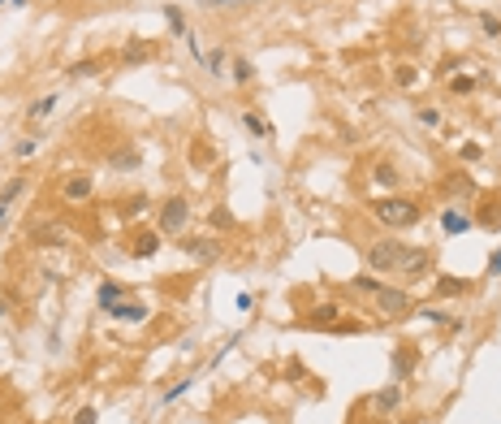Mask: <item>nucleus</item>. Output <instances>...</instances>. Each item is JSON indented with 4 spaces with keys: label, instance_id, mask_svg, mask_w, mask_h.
Instances as JSON below:
<instances>
[{
    "label": "nucleus",
    "instance_id": "1",
    "mask_svg": "<svg viewBox=\"0 0 501 424\" xmlns=\"http://www.w3.org/2000/svg\"><path fill=\"white\" fill-rule=\"evenodd\" d=\"M372 217L394 234V230H411V226H419V217H424V208H419V199H411V195H384V199H376L372 203Z\"/></svg>",
    "mask_w": 501,
    "mask_h": 424
},
{
    "label": "nucleus",
    "instance_id": "2",
    "mask_svg": "<svg viewBox=\"0 0 501 424\" xmlns=\"http://www.w3.org/2000/svg\"><path fill=\"white\" fill-rule=\"evenodd\" d=\"M402 255H406V243L402 238H394V234H384V238H376V243H367L363 247V260H367V273H398V264H402Z\"/></svg>",
    "mask_w": 501,
    "mask_h": 424
},
{
    "label": "nucleus",
    "instance_id": "3",
    "mask_svg": "<svg viewBox=\"0 0 501 424\" xmlns=\"http://www.w3.org/2000/svg\"><path fill=\"white\" fill-rule=\"evenodd\" d=\"M186 226H190V199H186V195L164 199L156 230H160V234H169V238H182V234H186Z\"/></svg>",
    "mask_w": 501,
    "mask_h": 424
},
{
    "label": "nucleus",
    "instance_id": "4",
    "mask_svg": "<svg viewBox=\"0 0 501 424\" xmlns=\"http://www.w3.org/2000/svg\"><path fill=\"white\" fill-rule=\"evenodd\" d=\"M432 264H436V251H432V247H411V243H406V255H402V264H398V273H402L406 286H415V282H424V277L432 273Z\"/></svg>",
    "mask_w": 501,
    "mask_h": 424
},
{
    "label": "nucleus",
    "instance_id": "5",
    "mask_svg": "<svg viewBox=\"0 0 501 424\" xmlns=\"http://www.w3.org/2000/svg\"><path fill=\"white\" fill-rule=\"evenodd\" d=\"M376 307H380V316H389V321H402L406 312H415V299H411L406 286H380L376 290Z\"/></svg>",
    "mask_w": 501,
    "mask_h": 424
},
{
    "label": "nucleus",
    "instance_id": "6",
    "mask_svg": "<svg viewBox=\"0 0 501 424\" xmlns=\"http://www.w3.org/2000/svg\"><path fill=\"white\" fill-rule=\"evenodd\" d=\"M402 407V386L394 381V386H384V390H376L372 398H367V411L376 415V420H384V415H394Z\"/></svg>",
    "mask_w": 501,
    "mask_h": 424
},
{
    "label": "nucleus",
    "instance_id": "7",
    "mask_svg": "<svg viewBox=\"0 0 501 424\" xmlns=\"http://www.w3.org/2000/svg\"><path fill=\"white\" fill-rule=\"evenodd\" d=\"M182 251L195 264H216L220 260V238H190V234H182Z\"/></svg>",
    "mask_w": 501,
    "mask_h": 424
},
{
    "label": "nucleus",
    "instance_id": "8",
    "mask_svg": "<svg viewBox=\"0 0 501 424\" xmlns=\"http://www.w3.org/2000/svg\"><path fill=\"white\" fill-rule=\"evenodd\" d=\"M160 243H164L160 230H134V234H130V255H134V260H151V255L160 251Z\"/></svg>",
    "mask_w": 501,
    "mask_h": 424
},
{
    "label": "nucleus",
    "instance_id": "9",
    "mask_svg": "<svg viewBox=\"0 0 501 424\" xmlns=\"http://www.w3.org/2000/svg\"><path fill=\"white\" fill-rule=\"evenodd\" d=\"M91 191H95V178H91L87 169L70 174V178H65V186H61V195H65L70 203H82V199H91Z\"/></svg>",
    "mask_w": 501,
    "mask_h": 424
},
{
    "label": "nucleus",
    "instance_id": "10",
    "mask_svg": "<svg viewBox=\"0 0 501 424\" xmlns=\"http://www.w3.org/2000/svg\"><path fill=\"white\" fill-rule=\"evenodd\" d=\"M151 57H156V43L134 35V39H126V48H122L117 61H122V65H143V61H151Z\"/></svg>",
    "mask_w": 501,
    "mask_h": 424
},
{
    "label": "nucleus",
    "instance_id": "11",
    "mask_svg": "<svg viewBox=\"0 0 501 424\" xmlns=\"http://www.w3.org/2000/svg\"><path fill=\"white\" fill-rule=\"evenodd\" d=\"M108 316H113V321H126V325H139V321H147V303H134V299H122V303H113L108 307Z\"/></svg>",
    "mask_w": 501,
    "mask_h": 424
},
{
    "label": "nucleus",
    "instance_id": "12",
    "mask_svg": "<svg viewBox=\"0 0 501 424\" xmlns=\"http://www.w3.org/2000/svg\"><path fill=\"white\" fill-rule=\"evenodd\" d=\"M432 290H436V299H463V295H471V282L467 277H454V273H441Z\"/></svg>",
    "mask_w": 501,
    "mask_h": 424
},
{
    "label": "nucleus",
    "instance_id": "13",
    "mask_svg": "<svg viewBox=\"0 0 501 424\" xmlns=\"http://www.w3.org/2000/svg\"><path fill=\"white\" fill-rule=\"evenodd\" d=\"M415 364H419V346L402 342V346H398V355H394V381H406V377L415 373Z\"/></svg>",
    "mask_w": 501,
    "mask_h": 424
},
{
    "label": "nucleus",
    "instance_id": "14",
    "mask_svg": "<svg viewBox=\"0 0 501 424\" xmlns=\"http://www.w3.org/2000/svg\"><path fill=\"white\" fill-rule=\"evenodd\" d=\"M445 195L471 203V199H480V186H475L471 178H463V174H450V178H445Z\"/></svg>",
    "mask_w": 501,
    "mask_h": 424
},
{
    "label": "nucleus",
    "instance_id": "15",
    "mask_svg": "<svg viewBox=\"0 0 501 424\" xmlns=\"http://www.w3.org/2000/svg\"><path fill=\"white\" fill-rule=\"evenodd\" d=\"M372 182H376V186H384L389 195H394V191H398V182H402V178H398V165H394V161H376V165H372Z\"/></svg>",
    "mask_w": 501,
    "mask_h": 424
},
{
    "label": "nucleus",
    "instance_id": "16",
    "mask_svg": "<svg viewBox=\"0 0 501 424\" xmlns=\"http://www.w3.org/2000/svg\"><path fill=\"white\" fill-rule=\"evenodd\" d=\"M31 238H35V243H43V247H65V243H70V234H65L61 226H52V221L35 226V230H31Z\"/></svg>",
    "mask_w": 501,
    "mask_h": 424
},
{
    "label": "nucleus",
    "instance_id": "17",
    "mask_svg": "<svg viewBox=\"0 0 501 424\" xmlns=\"http://www.w3.org/2000/svg\"><path fill=\"white\" fill-rule=\"evenodd\" d=\"M471 226H475V221L467 217V212H458V208H445V212H441V230H445V234H467Z\"/></svg>",
    "mask_w": 501,
    "mask_h": 424
},
{
    "label": "nucleus",
    "instance_id": "18",
    "mask_svg": "<svg viewBox=\"0 0 501 424\" xmlns=\"http://www.w3.org/2000/svg\"><path fill=\"white\" fill-rule=\"evenodd\" d=\"M108 165H113V169H139L143 152L139 147H117V152H108Z\"/></svg>",
    "mask_w": 501,
    "mask_h": 424
},
{
    "label": "nucleus",
    "instance_id": "19",
    "mask_svg": "<svg viewBox=\"0 0 501 424\" xmlns=\"http://www.w3.org/2000/svg\"><path fill=\"white\" fill-rule=\"evenodd\" d=\"M415 316H424L428 325H441V329H463V321L458 316H450V312H441V307H419Z\"/></svg>",
    "mask_w": 501,
    "mask_h": 424
},
{
    "label": "nucleus",
    "instance_id": "20",
    "mask_svg": "<svg viewBox=\"0 0 501 424\" xmlns=\"http://www.w3.org/2000/svg\"><path fill=\"white\" fill-rule=\"evenodd\" d=\"M126 295H130V290H126L122 282H104V286L95 290V299H99V307H104V312H108V307H113V303H122Z\"/></svg>",
    "mask_w": 501,
    "mask_h": 424
},
{
    "label": "nucleus",
    "instance_id": "21",
    "mask_svg": "<svg viewBox=\"0 0 501 424\" xmlns=\"http://www.w3.org/2000/svg\"><path fill=\"white\" fill-rule=\"evenodd\" d=\"M311 325H338V316H342V303H316L311 312Z\"/></svg>",
    "mask_w": 501,
    "mask_h": 424
},
{
    "label": "nucleus",
    "instance_id": "22",
    "mask_svg": "<svg viewBox=\"0 0 501 424\" xmlns=\"http://www.w3.org/2000/svg\"><path fill=\"white\" fill-rule=\"evenodd\" d=\"M52 109H57V91H48V95L31 100V109H26V117H31V122H43V117H52Z\"/></svg>",
    "mask_w": 501,
    "mask_h": 424
},
{
    "label": "nucleus",
    "instance_id": "23",
    "mask_svg": "<svg viewBox=\"0 0 501 424\" xmlns=\"http://www.w3.org/2000/svg\"><path fill=\"white\" fill-rule=\"evenodd\" d=\"M234 226H238V221H234V212H230V208H212V212H208V230H212V234H216V230H220V234H230Z\"/></svg>",
    "mask_w": 501,
    "mask_h": 424
},
{
    "label": "nucleus",
    "instance_id": "24",
    "mask_svg": "<svg viewBox=\"0 0 501 424\" xmlns=\"http://www.w3.org/2000/svg\"><path fill=\"white\" fill-rule=\"evenodd\" d=\"M95 74H99V61H95V57H87V61H74V65L65 70V78H70V83H78V78H95Z\"/></svg>",
    "mask_w": 501,
    "mask_h": 424
},
{
    "label": "nucleus",
    "instance_id": "25",
    "mask_svg": "<svg viewBox=\"0 0 501 424\" xmlns=\"http://www.w3.org/2000/svg\"><path fill=\"white\" fill-rule=\"evenodd\" d=\"M380 286H384V282H376V273H355V282H350V290H355V295H367V299H376Z\"/></svg>",
    "mask_w": 501,
    "mask_h": 424
},
{
    "label": "nucleus",
    "instance_id": "26",
    "mask_svg": "<svg viewBox=\"0 0 501 424\" xmlns=\"http://www.w3.org/2000/svg\"><path fill=\"white\" fill-rule=\"evenodd\" d=\"M415 83H419V70H415V65H406V61H402V65H398V70H394V87H402V91H411V87H415Z\"/></svg>",
    "mask_w": 501,
    "mask_h": 424
},
{
    "label": "nucleus",
    "instance_id": "27",
    "mask_svg": "<svg viewBox=\"0 0 501 424\" xmlns=\"http://www.w3.org/2000/svg\"><path fill=\"white\" fill-rule=\"evenodd\" d=\"M242 126H247L251 134H259V139H264V134H272V126H268V122H264L255 109H242Z\"/></svg>",
    "mask_w": 501,
    "mask_h": 424
},
{
    "label": "nucleus",
    "instance_id": "28",
    "mask_svg": "<svg viewBox=\"0 0 501 424\" xmlns=\"http://www.w3.org/2000/svg\"><path fill=\"white\" fill-rule=\"evenodd\" d=\"M164 22H169V31H173V35H186V18H182V9H178V5H164Z\"/></svg>",
    "mask_w": 501,
    "mask_h": 424
},
{
    "label": "nucleus",
    "instance_id": "29",
    "mask_svg": "<svg viewBox=\"0 0 501 424\" xmlns=\"http://www.w3.org/2000/svg\"><path fill=\"white\" fill-rule=\"evenodd\" d=\"M475 87H480V83H475V74H458V78H450V91H454V95H471Z\"/></svg>",
    "mask_w": 501,
    "mask_h": 424
},
{
    "label": "nucleus",
    "instance_id": "30",
    "mask_svg": "<svg viewBox=\"0 0 501 424\" xmlns=\"http://www.w3.org/2000/svg\"><path fill=\"white\" fill-rule=\"evenodd\" d=\"M190 386H195V377H182L178 386H169V390H164V398H160V403H178V398H182V394H186Z\"/></svg>",
    "mask_w": 501,
    "mask_h": 424
},
{
    "label": "nucleus",
    "instance_id": "31",
    "mask_svg": "<svg viewBox=\"0 0 501 424\" xmlns=\"http://www.w3.org/2000/svg\"><path fill=\"white\" fill-rule=\"evenodd\" d=\"M251 78H255V70H251V61H242V57H238V61H234V83H238V87H247Z\"/></svg>",
    "mask_w": 501,
    "mask_h": 424
},
{
    "label": "nucleus",
    "instance_id": "32",
    "mask_svg": "<svg viewBox=\"0 0 501 424\" xmlns=\"http://www.w3.org/2000/svg\"><path fill=\"white\" fill-rule=\"evenodd\" d=\"M480 31H484L488 39H501V18H492V14H480Z\"/></svg>",
    "mask_w": 501,
    "mask_h": 424
},
{
    "label": "nucleus",
    "instance_id": "33",
    "mask_svg": "<svg viewBox=\"0 0 501 424\" xmlns=\"http://www.w3.org/2000/svg\"><path fill=\"white\" fill-rule=\"evenodd\" d=\"M22 191H26V178H14V182L5 186V191H0V199H5V203H14V199H18Z\"/></svg>",
    "mask_w": 501,
    "mask_h": 424
},
{
    "label": "nucleus",
    "instance_id": "34",
    "mask_svg": "<svg viewBox=\"0 0 501 424\" xmlns=\"http://www.w3.org/2000/svg\"><path fill=\"white\" fill-rule=\"evenodd\" d=\"M458 156H463L467 165H475V161H484V147H480V143H463V152H458Z\"/></svg>",
    "mask_w": 501,
    "mask_h": 424
},
{
    "label": "nucleus",
    "instance_id": "35",
    "mask_svg": "<svg viewBox=\"0 0 501 424\" xmlns=\"http://www.w3.org/2000/svg\"><path fill=\"white\" fill-rule=\"evenodd\" d=\"M139 212H151V203H147V195H134V199L126 203V217H139Z\"/></svg>",
    "mask_w": 501,
    "mask_h": 424
},
{
    "label": "nucleus",
    "instance_id": "36",
    "mask_svg": "<svg viewBox=\"0 0 501 424\" xmlns=\"http://www.w3.org/2000/svg\"><path fill=\"white\" fill-rule=\"evenodd\" d=\"M220 65H225V48H216V52H208V70H212V74H220Z\"/></svg>",
    "mask_w": 501,
    "mask_h": 424
},
{
    "label": "nucleus",
    "instance_id": "37",
    "mask_svg": "<svg viewBox=\"0 0 501 424\" xmlns=\"http://www.w3.org/2000/svg\"><path fill=\"white\" fill-rule=\"evenodd\" d=\"M203 9H230V5H251V0H199Z\"/></svg>",
    "mask_w": 501,
    "mask_h": 424
},
{
    "label": "nucleus",
    "instance_id": "38",
    "mask_svg": "<svg viewBox=\"0 0 501 424\" xmlns=\"http://www.w3.org/2000/svg\"><path fill=\"white\" fill-rule=\"evenodd\" d=\"M419 126H428V130L441 126V113H436V109H419Z\"/></svg>",
    "mask_w": 501,
    "mask_h": 424
},
{
    "label": "nucleus",
    "instance_id": "39",
    "mask_svg": "<svg viewBox=\"0 0 501 424\" xmlns=\"http://www.w3.org/2000/svg\"><path fill=\"white\" fill-rule=\"evenodd\" d=\"M95 420H99L95 407H78V411H74V424H95Z\"/></svg>",
    "mask_w": 501,
    "mask_h": 424
},
{
    "label": "nucleus",
    "instance_id": "40",
    "mask_svg": "<svg viewBox=\"0 0 501 424\" xmlns=\"http://www.w3.org/2000/svg\"><path fill=\"white\" fill-rule=\"evenodd\" d=\"M39 152V139H22L18 143V156H22V161H26V156H35Z\"/></svg>",
    "mask_w": 501,
    "mask_h": 424
},
{
    "label": "nucleus",
    "instance_id": "41",
    "mask_svg": "<svg viewBox=\"0 0 501 424\" xmlns=\"http://www.w3.org/2000/svg\"><path fill=\"white\" fill-rule=\"evenodd\" d=\"M488 273H492V277H501V251H492V260H488Z\"/></svg>",
    "mask_w": 501,
    "mask_h": 424
},
{
    "label": "nucleus",
    "instance_id": "42",
    "mask_svg": "<svg viewBox=\"0 0 501 424\" xmlns=\"http://www.w3.org/2000/svg\"><path fill=\"white\" fill-rule=\"evenodd\" d=\"M5 217H9V203H5V199H0V226H5Z\"/></svg>",
    "mask_w": 501,
    "mask_h": 424
},
{
    "label": "nucleus",
    "instance_id": "43",
    "mask_svg": "<svg viewBox=\"0 0 501 424\" xmlns=\"http://www.w3.org/2000/svg\"><path fill=\"white\" fill-rule=\"evenodd\" d=\"M5 5H14V9H22V5H26V0H5Z\"/></svg>",
    "mask_w": 501,
    "mask_h": 424
}]
</instances>
